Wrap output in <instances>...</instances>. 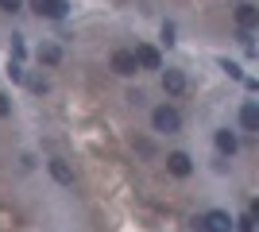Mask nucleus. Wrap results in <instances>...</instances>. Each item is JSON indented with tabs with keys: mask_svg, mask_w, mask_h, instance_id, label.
<instances>
[{
	"mask_svg": "<svg viewBox=\"0 0 259 232\" xmlns=\"http://www.w3.org/2000/svg\"><path fill=\"white\" fill-rule=\"evenodd\" d=\"M31 4V12L35 16H43V20H66V0H27Z\"/></svg>",
	"mask_w": 259,
	"mask_h": 232,
	"instance_id": "nucleus-3",
	"label": "nucleus"
},
{
	"mask_svg": "<svg viewBox=\"0 0 259 232\" xmlns=\"http://www.w3.org/2000/svg\"><path fill=\"white\" fill-rule=\"evenodd\" d=\"M132 55H136V66H140V70H159V66H162L159 51H155L151 43H140L136 51H132Z\"/></svg>",
	"mask_w": 259,
	"mask_h": 232,
	"instance_id": "nucleus-5",
	"label": "nucleus"
},
{
	"mask_svg": "<svg viewBox=\"0 0 259 232\" xmlns=\"http://www.w3.org/2000/svg\"><path fill=\"white\" fill-rule=\"evenodd\" d=\"M108 66H112V74H120V77H132L136 74V55L132 51H112V58H108Z\"/></svg>",
	"mask_w": 259,
	"mask_h": 232,
	"instance_id": "nucleus-4",
	"label": "nucleus"
},
{
	"mask_svg": "<svg viewBox=\"0 0 259 232\" xmlns=\"http://www.w3.org/2000/svg\"><path fill=\"white\" fill-rule=\"evenodd\" d=\"M236 23H240V31L259 27V8H255V4H240V8H236Z\"/></svg>",
	"mask_w": 259,
	"mask_h": 232,
	"instance_id": "nucleus-9",
	"label": "nucleus"
},
{
	"mask_svg": "<svg viewBox=\"0 0 259 232\" xmlns=\"http://www.w3.org/2000/svg\"><path fill=\"white\" fill-rule=\"evenodd\" d=\"M39 62H47V66H58V62H62V47H58V43L39 47Z\"/></svg>",
	"mask_w": 259,
	"mask_h": 232,
	"instance_id": "nucleus-11",
	"label": "nucleus"
},
{
	"mask_svg": "<svg viewBox=\"0 0 259 232\" xmlns=\"http://www.w3.org/2000/svg\"><path fill=\"white\" fill-rule=\"evenodd\" d=\"M166 170H170L174 178H186L190 170H194V163H190V155H186V151H170V155H166Z\"/></svg>",
	"mask_w": 259,
	"mask_h": 232,
	"instance_id": "nucleus-6",
	"label": "nucleus"
},
{
	"mask_svg": "<svg viewBox=\"0 0 259 232\" xmlns=\"http://www.w3.org/2000/svg\"><path fill=\"white\" fill-rule=\"evenodd\" d=\"M4 116H12V101L0 93V120H4Z\"/></svg>",
	"mask_w": 259,
	"mask_h": 232,
	"instance_id": "nucleus-17",
	"label": "nucleus"
},
{
	"mask_svg": "<svg viewBox=\"0 0 259 232\" xmlns=\"http://www.w3.org/2000/svg\"><path fill=\"white\" fill-rule=\"evenodd\" d=\"M20 8H23V0H0V12H8V16L20 12Z\"/></svg>",
	"mask_w": 259,
	"mask_h": 232,
	"instance_id": "nucleus-15",
	"label": "nucleus"
},
{
	"mask_svg": "<svg viewBox=\"0 0 259 232\" xmlns=\"http://www.w3.org/2000/svg\"><path fill=\"white\" fill-rule=\"evenodd\" d=\"M162 89H166L170 97H182L186 93V74L182 70H162Z\"/></svg>",
	"mask_w": 259,
	"mask_h": 232,
	"instance_id": "nucleus-7",
	"label": "nucleus"
},
{
	"mask_svg": "<svg viewBox=\"0 0 259 232\" xmlns=\"http://www.w3.org/2000/svg\"><path fill=\"white\" fill-rule=\"evenodd\" d=\"M151 128L162 132V135L182 132V116H178V109H174V105H159V109L151 112Z\"/></svg>",
	"mask_w": 259,
	"mask_h": 232,
	"instance_id": "nucleus-1",
	"label": "nucleus"
},
{
	"mask_svg": "<svg viewBox=\"0 0 259 232\" xmlns=\"http://www.w3.org/2000/svg\"><path fill=\"white\" fill-rule=\"evenodd\" d=\"M197 232H232V217H228L225 209H209L205 217H197L194 221Z\"/></svg>",
	"mask_w": 259,
	"mask_h": 232,
	"instance_id": "nucleus-2",
	"label": "nucleus"
},
{
	"mask_svg": "<svg viewBox=\"0 0 259 232\" xmlns=\"http://www.w3.org/2000/svg\"><path fill=\"white\" fill-rule=\"evenodd\" d=\"M217 151H221V155H236V135L228 132V128L217 132Z\"/></svg>",
	"mask_w": 259,
	"mask_h": 232,
	"instance_id": "nucleus-12",
	"label": "nucleus"
},
{
	"mask_svg": "<svg viewBox=\"0 0 259 232\" xmlns=\"http://www.w3.org/2000/svg\"><path fill=\"white\" fill-rule=\"evenodd\" d=\"M240 124H244V132H259V105H255V101H244Z\"/></svg>",
	"mask_w": 259,
	"mask_h": 232,
	"instance_id": "nucleus-10",
	"label": "nucleus"
},
{
	"mask_svg": "<svg viewBox=\"0 0 259 232\" xmlns=\"http://www.w3.org/2000/svg\"><path fill=\"white\" fill-rule=\"evenodd\" d=\"M8 77H12V81H23V66H20V58H12V62H8Z\"/></svg>",
	"mask_w": 259,
	"mask_h": 232,
	"instance_id": "nucleus-14",
	"label": "nucleus"
},
{
	"mask_svg": "<svg viewBox=\"0 0 259 232\" xmlns=\"http://www.w3.org/2000/svg\"><path fill=\"white\" fill-rule=\"evenodd\" d=\"M47 170H51V178L58 182V186H74V170H70V163L51 159V163H47Z\"/></svg>",
	"mask_w": 259,
	"mask_h": 232,
	"instance_id": "nucleus-8",
	"label": "nucleus"
},
{
	"mask_svg": "<svg viewBox=\"0 0 259 232\" xmlns=\"http://www.w3.org/2000/svg\"><path fill=\"white\" fill-rule=\"evenodd\" d=\"M12 58H23V39L20 35H12Z\"/></svg>",
	"mask_w": 259,
	"mask_h": 232,
	"instance_id": "nucleus-16",
	"label": "nucleus"
},
{
	"mask_svg": "<svg viewBox=\"0 0 259 232\" xmlns=\"http://www.w3.org/2000/svg\"><path fill=\"white\" fill-rule=\"evenodd\" d=\"M232 228H240V232H255V213H244L240 221H232Z\"/></svg>",
	"mask_w": 259,
	"mask_h": 232,
	"instance_id": "nucleus-13",
	"label": "nucleus"
}]
</instances>
